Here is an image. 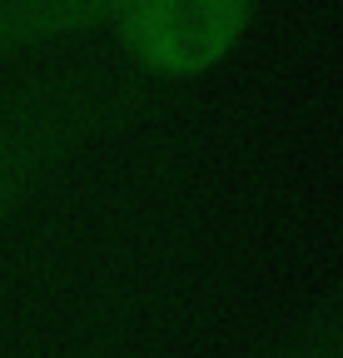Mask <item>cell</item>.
<instances>
[{
  "label": "cell",
  "mask_w": 343,
  "mask_h": 358,
  "mask_svg": "<svg viewBox=\"0 0 343 358\" xmlns=\"http://www.w3.org/2000/svg\"><path fill=\"white\" fill-rule=\"evenodd\" d=\"M30 164H35V145L25 140L15 124H0V209H6L10 194L25 185Z\"/></svg>",
  "instance_id": "obj_3"
},
{
  "label": "cell",
  "mask_w": 343,
  "mask_h": 358,
  "mask_svg": "<svg viewBox=\"0 0 343 358\" xmlns=\"http://www.w3.org/2000/svg\"><path fill=\"white\" fill-rule=\"evenodd\" d=\"M304 358H343V313H338V319L314 338V348L304 353Z\"/></svg>",
  "instance_id": "obj_4"
},
{
  "label": "cell",
  "mask_w": 343,
  "mask_h": 358,
  "mask_svg": "<svg viewBox=\"0 0 343 358\" xmlns=\"http://www.w3.org/2000/svg\"><path fill=\"white\" fill-rule=\"evenodd\" d=\"M115 0H15V20L25 30H70L80 20H95Z\"/></svg>",
  "instance_id": "obj_2"
},
{
  "label": "cell",
  "mask_w": 343,
  "mask_h": 358,
  "mask_svg": "<svg viewBox=\"0 0 343 358\" xmlns=\"http://www.w3.org/2000/svg\"><path fill=\"white\" fill-rule=\"evenodd\" d=\"M244 0H124V35L159 75H199L229 55Z\"/></svg>",
  "instance_id": "obj_1"
}]
</instances>
